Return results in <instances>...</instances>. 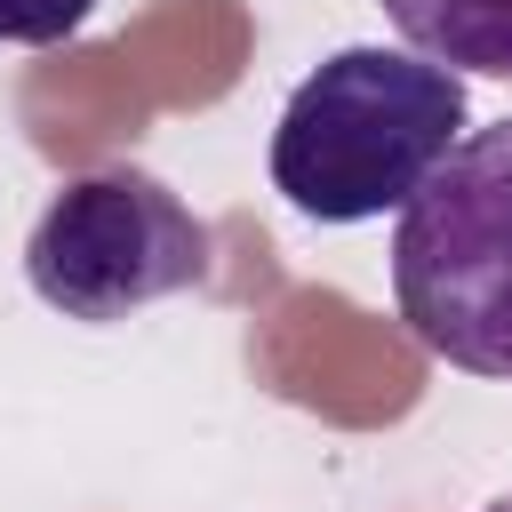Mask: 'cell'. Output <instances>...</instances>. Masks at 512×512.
<instances>
[{"label": "cell", "instance_id": "cell-6", "mask_svg": "<svg viewBox=\"0 0 512 512\" xmlns=\"http://www.w3.org/2000/svg\"><path fill=\"white\" fill-rule=\"evenodd\" d=\"M480 512H512V496H496V504H480Z\"/></svg>", "mask_w": 512, "mask_h": 512}, {"label": "cell", "instance_id": "cell-2", "mask_svg": "<svg viewBox=\"0 0 512 512\" xmlns=\"http://www.w3.org/2000/svg\"><path fill=\"white\" fill-rule=\"evenodd\" d=\"M392 304L432 360L512 384V120L456 136L400 200Z\"/></svg>", "mask_w": 512, "mask_h": 512}, {"label": "cell", "instance_id": "cell-5", "mask_svg": "<svg viewBox=\"0 0 512 512\" xmlns=\"http://www.w3.org/2000/svg\"><path fill=\"white\" fill-rule=\"evenodd\" d=\"M96 16V0H0V40L8 48H56Z\"/></svg>", "mask_w": 512, "mask_h": 512}, {"label": "cell", "instance_id": "cell-1", "mask_svg": "<svg viewBox=\"0 0 512 512\" xmlns=\"http://www.w3.org/2000/svg\"><path fill=\"white\" fill-rule=\"evenodd\" d=\"M464 72L416 48H336L272 128V184L312 224H376L464 136Z\"/></svg>", "mask_w": 512, "mask_h": 512}, {"label": "cell", "instance_id": "cell-4", "mask_svg": "<svg viewBox=\"0 0 512 512\" xmlns=\"http://www.w3.org/2000/svg\"><path fill=\"white\" fill-rule=\"evenodd\" d=\"M384 16L416 56L512 80V0H384Z\"/></svg>", "mask_w": 512, "mask_h": 512}, {"label": "cell", "instance_id": "cell-3", "mask_svg": "<svg viewBox=\"0 0 512 512\" xmlns=\"http://www.w3.org/2000/svg\"><path fill=\"white\" fill-rule=\"evenodd\" d=\"M24 280L48 312L64 320H128L176 288L208 280V224L152 176V168H88L72 176L32 240H24Z\"/></svg>", "mask_w": 512, "mask_h": 512}]
</instances>
